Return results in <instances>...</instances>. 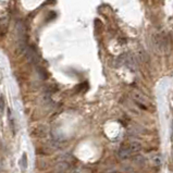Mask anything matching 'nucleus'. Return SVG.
Here are the masks:
<instances>
[{"label":"nucleus","instance_id":"1","mask_svg":"<svg viewBox=\"0 0 173 173\" xmlns=\"http://www.w3.org/2000/svg\"><path fill=\"white\" fill-rule=\"evenodd\" d=\"M153 42L155 45V48L159 52H166L170 48V39L164 33L156 34L153 37Z\"/></svg>","mask_w":173,"mask_h":173},{"label":"nucleus","instance_id":"2","mask_svg":"<svg viewBox=\"0 0 173 173\" xmlns=\"http://www.w3.org/2000/svg\"><path fill=\"white\" fill-rule=\"evenodd\" d=\"M132 97H133V99H134V101L136 102V104H138V106H140L142 107L143 109H147L148 108V100L146 99V97H145L143 94H140V93H133L132 94Z\"/></svg>","mask_w":173,"mask_h":173},{"label":"nucleus","instance_id":"3","mask_svg":"<svg viewBox=\"0 0 173 173\" xmlns=\"http://www.w3.org/2000/svg\"><path fill=\"white\" fill-rule=\"evenodd\" d=\"M131 155H132V153L127 146H122L118 151V157L120 158V159H127L129 157H131Z\"/></svg>","mask_w":173,"mask_h":173},{"label":"nucleus","instance_id":"4","mask_svg":"<svg viewBox=\"0 0 173 173\" xmlns=\"http://www.w3.org/2000/svg\"><path fill=\"white\" fill-rule=\"evenodd\" d=\"M127 147H129V149L131 150L132 153H138V151H140V149H142V145H140L138 142H132V143H130V145Z\"/></svg>","mask_w":173,"mask_h":173},{"label":"nucleus","instance_id":"5","mask_svg":"<svg viewBox=\"0 0 173 173\" xmlns=\"http://www.w3.org/2000/svg\"><path fill=\"white\" fill-rule=\"evenodd\" d=\"M19 164H20V168L22 169L23 172H25L27 169V157H26V153H23L22 158L20 159L19 161Z\"/></svg>","mask_w":173,"mask_h":173},{"label":"nucleus","instance_id":"6","mask_svg":"<svg viewBox=\"0 0 173 173\" xmlns=\"http://www.w3.org/2000/svg\"><path fill=\"white\" fill-rule=\"evenodd\" d=\"M8 112H9V120H10V125H11L12 126V131H13V133H16V125H14V120L13 119L11 118V111H8Z\"/></svg>","mask_w":173,"mask_h":173},{"label":"nucleus","instance_id":"7","mask_svg":"<svg viewBox=\"0 0 173 173\" xmlns=\"http://www.w3.org/2000/svg\"><path fill=\"white\" fill-rule=\"evenodd\" d=\"M0 110H3V100H0Z\"/></svg>","mask_w":173,"mask_h":173}]
</instances>
